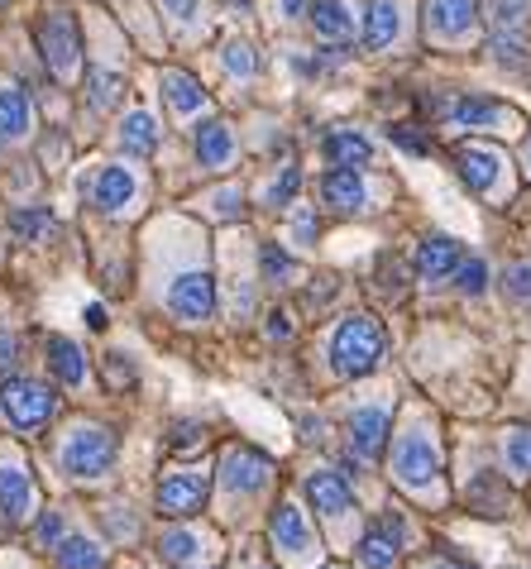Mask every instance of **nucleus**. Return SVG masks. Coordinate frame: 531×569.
Instances as JSON below:
<instances>
[{"label": "nucleus", "mask_w": 531, "mask_h": 569, "mask_svg": "<svg viewBox=\"0 0 531 569\" xmlns=\"http://www.w3.org/2000/svg\"><path fill=\"white\" fill-rule=\"evenodd\" d=\"M383 359V326L373 316H345L331 336V363L340 378H364Z\"/></svg>", "instance_id": "1"}, {"label": "nucleus", "mask_w": 531, "mask_h": 569, "mask_svg": "<svg viewBox=\"0 0 531 569\" xmlns=\"http://www.w3.org/2000/svg\"><path fill=\"white\" fill-rule=\"evenodd\" d=\"M87 87H91V101H97V106L106 110V106H116V87H120V77H116V72H87Z\"/></svg>", "instance_id": "38"}, {"label": "nucleus", "mask_w": 531, "mask_h": 569, "mask_svg": "<svg viewBox=\"0 0 531 569\" xmlns=\"http://www.w3.org/2000/svg\"><path fill=\"white\" fill-rule=\"evenodd\" d=\"M269 536H273V546L288 550V556H307V550H311V531H307V521H302V512H297L292 502H278V508H273Z\"/></svg>", "instance_id": "17"}, {"label": "nucleus", "mask_w": 531, "mask_h": 569, "mask_svg": "<svg viewBox=\"0 0 531 569\" xmlns=\"http://www.w3.org/2000/svg\"><path fill=\"white\" fill-rule=\"evenodd\" d=\"M307 20L321 39H345L354 29V14L345 10V0H311L307 6Z\"/></svg>", "instance_id": "24"}, {"label": "nucleus", "mask_w": 531, "mask_h": 569, "mask_svg": "<svg viewBox=\"0 0 531 569\" xmlns=\"http://www.w3.org/2000/svg\"><path fill=\"white\" fill-rule=\"evenodd\" d=\"M0 6H6V0H0Z\"/></svg>", "instance_id": "52"}, {"label": "nucleus", "mask_w": 531, "mask_h": 569, "mask_svg": "<svg viewBox=\"0 0 531 569\" xmlns=\"http://www.w3.org/2000/svg\"><path fill=\"white\" fill-rule=\"evenodd\" d=\"M130 197H134V178L124 172L120 163H111V168H101V178H97V187H91V201L106 211V216H120L124 207H130Z\"/></svg>", "instance_id": "20"}, {"label": "nucleus", "mask_w": 531, "mask_h": 569, "mask_svg": "<svg viewBox=\"0 0 531 569\" xmlns=\"http://www.w3.org/2000/svg\"><path fill=\"white\" fill-rule=\"evenodd\" d=\"M402 34V10H398V0H369L364 6V49H388V43H393Z\"/></svg>", "instance_id": "15"}, {"label": "nucleus", "mask_w": 531, "mask_h": 569, "mask_svg": "<svg viewBox=\"0 0 531 569\" xmlns=\"http://www.w3.org/2000/svg\"><path fill=\"white\" fill-rule=\"evenodd\" d=\"M321 197L331 201V211L340 216H359L364 211V178H359L354 168H335V172H325V182H321Z\"/></svg>", "instance_id": "16"}, {"label": "nucleus", "mask_w": 531, "mask_h": 569, "mask_svg": "<svg viewBox=\"0 0 531 569\" xmlns=\"http://www.w3.org/2000/svg\"><path fill=\"white\" fill-rule=\"evenodd\" d=\"M230 153H236V139H230V130L221 120H207L197 130V163L201 168H211V172H221L230 163Z\"/></svg>", "instance_id": "22"}, {"label": "nucleus", "mask_w": 531, "mask_h": 569, "mask_svg": "<svg viewBox=\"0 0 531 569\" xmlns=\"http://www.w3.org/2000/svg\"><path fill=\"white\" fill-rule=\"evenodd\" d=\"M297 187H302V172H297V168H283V178L269 187V201H273V207H288V201L297 197Z\"/></svg>", "instance_id": "39"}, {"label": "nucleus", "mask_w": 531, "mask_h": 569, "mask_svg": "<svg viewBox=\"0 0 531 569\" xmlns=\"http://www.w3.org/2000/svg\"><path fill=\"white\" fill-rule=\"evenodd\" d=\"M14 359H20V340L0 330V369H14Z\"/></svg>", "instance_id": "44"}, {"label": "nucleus", "mask_w": 531, "mask_h": 569, "mask_svg": "<svg viewBox=\"0 0 531 569\" xmlns=\"http://www.w3.org/2000/svg\"><path fill=\"white\" fill-rule=\"evenodd\" d=\"M460 268V244L455 240H445V234H431V240H421L417 249V278H450Z\"/></svg>", "instance_id": "19"}, {"label": "nucleus", "mask_w": 531, "mask_h": 569, "mask_svg": "<svg viewBox=\"0 0 531 569\" xmlns=\"http://www.w3.org/2000/svg\"><path fill=\"white\" fill-rule=\"evenodd\" d=\"M508 469L512 473H531V426H518V431H508Z\"/></svg>", "instance_id": "33"}, {"label": "nucleus", "mask_w": 531, "mask_h": 569, "mask_svg": "<svg viewBox=\"0 0 531 569\" xmlns=\"http://www.w3.org/2000/svg\"><path fill=\"white\" fill-rule=\"evenodd\" d=\"M39 53H43V62H49V72H58V77H72V72H77V58H82V39H77L72 14L53 10L49 20L39 24Z\"/></svg>", "instance_id": "5"}, {"label": "nucleus", "mask_w": 531, "mask_h": 569, "mask_svg": "<svg viewBox=\"0 0 531 569\" xmlns=\"http://www.w3.org/2000/svg\"><path fill=\"white\" fill-rule=\"evenodd\" d=\"M120 144H124V153L149 158V153H153V144H159V124H153V116H144V110H134V116L120 124Z\"/></svg>", "instance_id": "28"}, {"label": "nucleus", "mask_w": 531, "mask_h": 569, "mask_svg": "<svg viewBox=\"0 0 531 569\" xmlns=\"http://www.w3.org/2000/svg\"><path fill=\"white\" fill-rule=\"evenodd\" d=\"M470 508H479V512L498 517V512H508V508H512V493L503 488V479H498V473L483 469L479 479L470 483Z\"/></svg>", "instance_id": "27"}, {"label": "nucleus", "mask_w": 531, "mask_h": 569, "mask_svg": "<svg viewBox=\"0 0 531 569\" xmlns=\"http://www.w3.org/2000/svg\"><path fill=\"white\" fill-rule=\"evenodd\" d=\"M259 263H263V278H273V282L297 278V263H292L278 244H263V249H259Z\"/></svg>", "instance_id": "35"}, {"label": "nucleus", "mask_w": 531, "mask_h": 569, "mask_svg": "<svg viewBox=\"0 0 531 569\" xmlns=\"http://www.w3.org/2000/svg\"><path fill=\"white\" fill-rule=\"evenodd\" d=\"M0 512H6V521H14V527L34 517V479L14 460H0Z\"/></svg>", "instance_id": "9"}, {"label": "nucleus", "mask_w": 531, "mask_h": 569, "mask_svg": "<svg viewBox=\"0 0 531 569\" xmlns=\"http://www.w3.org/2000/svg\"><path fill=\"white\" fill-rule=\"evenodd\" d=\"M168 311L178 316V321H207L216 311V282L211 273H197V268H187L168 282Z\"/></svg>", "instance_id": "6"}, {"label": "nucleus", "mask_w": 531, "mask_h": 569, "mask_svg": "<svg viewBox=\"0 0 531 569\" xmlns=\"http://www.w3.org/2000/svg\"><path fill=\"white\" fill-rule=\"evenodd\" d=\"M197 536L192 531H163V541H159V556L168 560V565H182V560H192L197 556Z\"/></svg>", "instance_id": "31"}, {"label": "nucleus", "mask_w": 531, "mask_h": 569, "mask_svg": "<svg viewBox=\"0 0 531 569\" xmlns=\"http://www.w3.org/2000/svg\"><path fill=\"white\" fill-rule=\"evenodd\" d=\"M311 6V0H283V14H302Z\"/></svg>", "instance_id": "51"}, {"label": "nucleus", "mask_w": 531, "mask_h": 569, "mask_svg": "<svg viewBox=\"0 0 531 569\" xmlns=\"http://www.w3.org/2000/svg\"><path fill=\"white\" fill-rule=\"evenodd\" d=\"M10 230L20 234V240H43V234H53V216L49 211H14Z\"/></svg>", "instance_id": "30"}, {"label": "nucleus", "mask_w": 531, "mask_h": 569, "mask_svg": "<svg viewBox=\"0 0 531 569\" xmlns=\"http://www.w3.org/2000/svg\"><path fill=\"white\" fill-rule=\"evenodd\" d=\"M455 168H460V178L470 182V192L489 197L498 187V172H503V158H498L493 149H483V144H464L455 153Z\"/></svg>", "instance_id": "12"}, {"label": "nucleus", "mask_w": 531, "mask_h": 569, "mask_svg": "<svg viewBox=\"0 0 531 569\" xmlns=\"http://www.w3.org/2000/svg\"><path fill=\"white\" fill-rule=\"evenodd\" d=\"M479 24V6L474 0H427V34L435 39H464Z\"/></svg>", "instance_id": "10"}, {"label": "nucleus", "mask_w": 531, "mask_h": 569, "mask_svg": "<svg viewBox=\"0 0 531 569\" xmlns=\"http://www.w3.org/2000/svg\"><path fill=\"white\" fill-rule=\"evenodd\" d=\"M292 230H297V234H302V240L311 244V234H317V216H311V211H302V216L292 220Z\"/></svg>", "instance_id": "47"}, {"label": "nucleus", "mask_w": 531, "mask_h": 569, "mask_svg": "<svg viewBox=\"0 0 531 569\" xmlns=\"http://www.w3.org/2000/svg\"><path fill=\"white\" fill-rule=\"evenodd\" d=\"M29 124H34V110H29L24 87L0 82V139H24Z\"/></svg>", "instance_id": "21"}, {"label": "nucleus", "mask_w": 531, "mask_h": 569, "mask_svg": "<svg viewBox=\"0 0 531 569\" xmlns=\"http://www.w3.org/2000/svg\"><path fill=\"white\" fill-rule=\"evenodd\" d=\"M325 158H331L335 168H364L373 158V144L354 130H335V134H325Z\"/></svg>", "instance_id": "25"}, {"label": "nucleus", "mask_w": 531, "mask_h": 569, "mask_svg": "<svg viewBox=\"0 0 531 569\" xmlns=\"http://www.w3.org/2000/svg\"><path fill=\"white\" fill-rule=\"evenodd\" d=\"M455 288H460L464 297H479L483 288H489V263H483V259H460V268H455Z\"/></svg>", "instance_id": "32"}, {"label": "nucleus", "mask_w": 531, "mask_h": 569, "mask_svg": "<svg viewBox=\"0 0 531 569\" xmlns=\"http://www.w3.org/2000/svg\"><path fill=\"white\" fill-rule=\"evenodd\" d=\"M159 6H163L168 14H173L178 24H187V20H192V14H197V0H159Z\"/></svg>", "instance_id": "43"}, {"label": "nucleus", "mask_w": 531, "mask_h": 569, "mask_svg": "<svg viewBox=\"0 0 531 569\" xmlns=\"http://www.w3.org/2000/svg\"><path fill=\"white\" fill-rule=\"evenodd\" d=\"M201 440H207V436H201L197 426H178V431H173V446H178V450H182V446H201Z\"/></svg>", "instance_id": "46"}, {"label": "nucleus", "mask_w": 531, "mask_h": 569, "mask_svg": "<svg viewBox=\"0 0 531 569\" xmlns=\"http://www.w3.org/2000/svg\"><path fill=\"white\" fill-rule=\"evenodd\" d=\"M383 440H388V412L383 407H359L350 417V446L359 460H379L383 455Z\"/></svg>", "instance_id": "14"}, {"label": "nucleus", "mask_w": 531, "mask_h": 569, "mask_svg": "<svg viewBox=\"0 0 531 569\" xmlns=\"http://www.w3.org/2000/svg\"><path fill=\"white\" fill-rule=\"evenodd\" d=\"M58 565H62V569H101L106 556H101V546H97V541H87V536H62Z\"/></svg>", "instance_id": "29"}, {"label": "nucleus", "mask_w": 531, "mask_h": 569, "mask_svg": "<svg viewBox=\"0 0 531 569\" xmlns=\"http://www.w3.org/2000/svg\"><path fill=\"white\" fill-rule=\"evenodd\" d=\"M87 321L91 330H106V307H87Z\"/></svg>", "instance_id": "49"}, {"label": "nucleus", "mask_w": 531, "mask_h": 569, "mask_svg": "<svg viewBox=\"0 0 531 569\" xmlns=\"http://www.w3.org/2000/svg\"><path fill=\"white\" fill-rule=\"evenodd\" d=\"M421 569H470V565H460V560H431V565H421Z\"/></svg>", "instance_id": "50"}, {"label": "nucleus", "mask_w": 531, "mask_h": 569, "mask_svg": "<svg viewBox=\"0 0 531 569\" xmlns=\"http://www.w3.org/2000/svg\"><path fill=\"white\" fill-rule=\"evenodd\" d=\"M226 72H230V77H240V82H249V77L259 72V62H254V49H249L244 39L226 43Z\"/></svg>", "instance_id": "34"}, {"label": "nucleus", "mask_w": 531, "mask_h": 569, "mask_svg": "<svg viewBox=\"0 0 531 569\" xmlns=\"http://www.w3.org/2000/svg\"><path fill=\"white\" fill-rule=\"evenodd\" d=\"M49 369L62 378V383H82L87 378V355L77 350L72 340H62V336H49Z\"/></svg>", "instance_id": "26"}, {"label": "nucleus", "mask_w": 531, "mask_h": 569, "mask_svg": "<svg viewBox=\"0 0 531 569\" xmlns=\"http://www.w3.org/2000/svg\"><path fill=\"white\" fill-rule=\"evenodd\" d=\"M62 536H68V527H62V512H43L39 521H34V541L43 546V550H58L62 546Z\"/></svg>", "instance_id": "37"}, {"label": "nucleus", "mask_w": 531, "mask_h": 569, "mask_svg": "<svg viewBox=\"0 0 531 569\" xmlns=\"http://www.w3.org/2000/svg\"><path fill=\"white\" fill-rule=\"evenodd\" d=\"M388 139H393V144H402V149H412V153L427 149V144H421V139L408 130V124H388Z\"/></svg>", "instance_id": "42"}, {"label": "nucleus", "mask_w": 531, "mask_h": 569, "mask_svg": "<svg viewBox=\"0 0 531 569\" xmlns=\"http://www.w3.org/2000/svg\"><path fill=\"white\" fill-rule=\"evenodd\" d=\"M216 211H221L226 220H230V216H240V211H244V197L236 192V187H221V192H216Z\"/></svg>", "instance_id": "40"}, {"label": "nucleus", "mask_w": 531, "mask_h": 569, "mask_svg": "<svg viewBox=\"0 0 531 569\" xmlns=\"http://www.w3.org/2000/svg\"><path fill=\"white\" fill-rule=\"evenodd\" d=\"M522 14H527V0H489V20H493L498 34H503V29H518Z\"/></svg>", "instance_id": "36"}, {"label": "nucleus", "mask_w": 531, "mask_h": 569, "mask_svg": "<svg viewBox=\"0 0 531 569\" xmlns=\"http://www.w3.org/2000/svg\"><path fill=\"white\" fill-rule=\"evenodd\" d=\"M402 536H408L402 517L383 512V517L364 531V541H359V560H364V569H393L398 550H402Z\"/></svg>", "instance_id": "8"}, {"label": "nucleus", "mask_w": 531, "mask_h": 569, "mask_svg": "<svg viewBox=\"0 0 531 569\" xmlns=\"http://www.w3.org/2000/svg\"><path fill=\"white\" fill-rule=\"evenodd\" d=\"M221 483L230 493H259L269 483V460L259 450H230L226 455V469H221Z\"/></svg>", "instance_id": "13"}, {"label": "nucleus", "mask_w": 531, "mask_h": 569, "mask_svg": "<svg viewBox=\"0 0 531 569\" xmlns=\"http://www.w3.org/2000/svg\"><path fill=\"white\" fill-rule=\"evenodd\" d=\"M508 288L522 297V302H531V263H518L512 268V278H508Z\"/></svg>", "instance_id": "41"}, {"label": "nucleus", "mask_w": 531, "mask_h": 569, "mask_svg": "<svg viewBox=\"0 0 531 569\" xmlns=\"http://www.w3.org/2000/svg\"><path fill=\"white\" fill-rule=\"evenodd\" d=\"M0 412H6L14 431L34 436L39 426L58 412V392L34 383V378H6V383H0Z\"/></svg>", "instance_id": "2"}, {"label": "nucleus", "mask_w": 531, "mask_h": 569, "mask_svg": "<svg viewBox=\"0 0 531 569\" xmlns=\"http://www.w3.org/2000/svg\"><path fill=\"white\" fill-rule=\"evenodd\" d=\"M288 330H292V326L283 321V311H278V316H273V321H269V336H273V340H283V336H288Z\"/></svg>", "instance_id": "48"}, {"label": "nucleus", "mask_w": 531, "mask_h": 569, "mask_svg": "<svg viewBox=\"0 0 531 569\" xmlns=\"http://www.w3.org/2000/svg\"><path fill=\"white\" fill-rule=\"evenodd\" d=\"M58 460L72 479H106L116 469V436L106 426H77Z\"/></svg>", "instance_id": "3"}, {"label": "nucleus", "mask_w": 531, "mask_h": 569, "mask_svg": "<svg viewBox=\"0 0 531 569\" xmlns=\"http://www.w3.org/2000/svg\"><path fill=\"white\" fill-rule=\"evenodd\" d=\"M393 473H398V479L408 483V488H417V493L435 483V473H441V450H435V440L421 431V426L398 440V450H393Z\"/></svg>", "instance_id": "4"}, {"label": "nucleus", "mask_w": 531, "mask_h": 569, "mask_svg": "<svg viewBox=\"0 0 531 569\" xmlns=\"http://www.w3.org/2000/svg\"><path fill=\"white\" fill-rule=\"evenodd\" d=\"M445 120L460 124V130H518L522 116L508 110L503 101H489V97H455L445 101Z\"/></svg>", "instance_id": "7"}, {"label": "nucleus", "mask_w": 531, "mask_h": 569, "mask_svg": "<svg viewBox=\"0 0 531 569\" xmlns=\"http://www.w3.org/2000/svg\"><path fill=\"white\" fill-rule=\"evenodd\" d=\"M307 498H311V508H317L321 517H345L350 512V488L331 469L311 473V479H307Z\"/></svg>", "instance_id": "18"}, {"label": "nucleus", "mask_w": 531, "mask_h": 569, "mask_svg": "<svg viewBox=\"0 0 531 569\" xmlns=\"http://www.w3.org/2000/svg\"><path fill=\"white\" fill-rule=\"evenodd\" d=\"M207 493H211L207 473H178V479H163L159 483V512L163 517H192V512H201Z\"/></svg>", "instance_id": "11"}, {"label": "nucleus", "mask_w": 531, "mask_h": 569, "mask_svg": "<svg viewBox=\"0 0 531 569\" xmlns=\"http://www.w3.org/2000/svg\"><path fill=\"white\" fill-rule=\"evenodd\" d=\"M163 97L173 101V110H178V116H197V110L207 106V87H201L192 72H178V68H168V72H163Z\"/></svg>", "instance_id": "23"}, {"label": "nucleus", "mask_w": 531, "mask_h": 569, "mask_svg": "<svg viewBox=\"0 0 531 569\" xmlns=\"http://www.w3.org/2000/svg\"><path fill=\"white\" fill-rule=\"evenodd\" d=\"M493 58H498V62H522L518 39H503V34H498V39H493Z\"/></svg>", "instance_id": "45"}]
</instances>
